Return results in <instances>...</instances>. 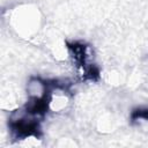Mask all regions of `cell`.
Wrapping results in <instances>:
<instances>
[{"instance_id":"6da1fadb","label":"cell","mask_w":148,"mask_h":148,"mask_svg":"<svg viewBox=\"0 0 148 148\" xmlns=\"http://www.w3.org/2000/svg\"><path fill=\"white\" fill-rule=\"evenodd\" d=\"M69 102H71L69 94L65 86L54 84L50 87V92L46 102V108L49 111L54 113H60L68 108Z\"/></svg>"}]
</instances>
